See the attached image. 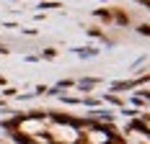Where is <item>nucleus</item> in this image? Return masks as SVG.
I'll return each instance as SVG.
<instances>
[{"label": "nucleus", "mask_w": 150, "mask_h": 144, "mask_svg": "<svg viewBox=\"0 0 150 144\" xmlns=\"http://www.w3.org/2000/svg\"><path fill=\"white\" fill-rule=\"evenodd\" d=\"M54 134H57L60 139H65V142H75V131L67 129V126H57V129H54Z\"/></svg>", "instance_id": "obj_1"}]
</instances>
